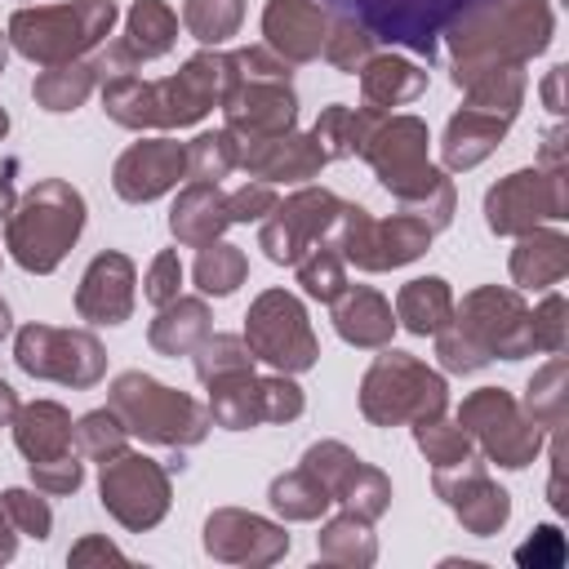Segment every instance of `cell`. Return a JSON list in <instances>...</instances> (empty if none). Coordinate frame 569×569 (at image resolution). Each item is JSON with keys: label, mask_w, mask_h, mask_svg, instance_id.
I'll return each mask as SVG.
<instances>
[{"label": "cell", "mask_w": 569, "mask_h": 569, "mask_svg": "<svg viewBox=\"0 0 569 569\" xmlns=\"http://www.w3.org/2000/svg\"><path fill=\"white\" fill-rule=\"evenodd\" d=\"M333 13L365 27L373 40L405 44L422 58H436V40L467 18L480 0H325Z\"/></svg>", "instance_id": "1"}]
</instances>
